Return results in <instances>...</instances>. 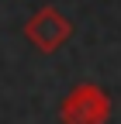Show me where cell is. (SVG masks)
<instances>
[{
    "label": "cell",
    "mask_w": 121,
    "mask_h": 124,
    "mask_svg": "<svg viewBox=\"0 0 121 124\" xmlns=\"http://www.w3.org/2000/svg\"><path fill=\"white\" fill-rule=\"evenodd\" d=\"M104 117H107V100L94 86L76 90L66 100V107H62V121L66 124H100Z\"/></svg>",
    "instance_id": "6da1fadb"
},
{
    "label": "cell",
    "mask_w": 121,
    "mask_h": 124,
    "mask_svg": "<svg viewBox=\"0 0 121 124\" xmlns=\"http://www.w3.org/2000/svg\"><path fill=\"white\" fill-rule=\"evenodd\" d=\"M28 35H31V41H38L42 48H55V45L69 35V24L59 21L55 10H42L38 17L28 24Z\"/></svg>",
    "instance_id": "7a4b0ae2"
}]
</instances>
